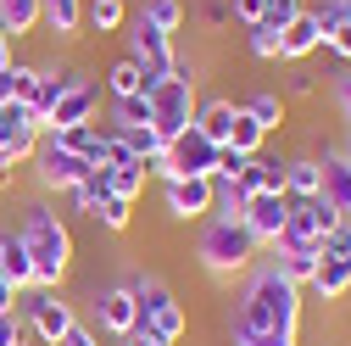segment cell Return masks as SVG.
Listing matches in <instances>:
<instances>
[{"mask_svg": "<svg viewBox=\"0 0 351 346\" xmlns=\"http://www.w3.org/2000/svg\"><path fill=\"white\" fill-rule=\"evenodd\" d=\"M324 162V185H318V196L340 212V218H351V162L346 157H318Z\"/></svg>", "mask_w": 351, "mask_h": 346, "instance_id": "obj_20", "label": "cell"}, {"mask_svg": "<svg viewBox=\"0 0 351 346\" xmlns=\"http://www.w3.org/2000/svg\"><path fill=\"white\" fill-rule=\"evenodd\" d=\"M17 240L28 246V257H34V285H45V290H56L62 279H67V268H73V229L56 218L51 207H23V229H17Z\"/></svg>", "mask_w": 351, "mask_h": 346, "instance_id": "obj_2", "label": "cell"}, {"mask_svg": "<svg viewBox=\"0 0 351 346\" xmlns=\"http://www.w3.org/2000/svg\"><path fill=\"white\" fill-rule=\"evenodd\" d=\"M295 12H306V6H301V0H268V12H262V23H268L274 34H285V23H290Z\"/></svg>", "mask_w": 351, "mask_h": 346, "instance_id": "obj_38", "label": "cell"}, {"mask_svg": "<svg viewBox=\"0 0 351 346\" xmlns=\"http://www.w3.org/2000/svg\"><path fill=\"white\" fill-rule=\"evenodd\" d=\"M234 101H223V95H217V101H206V106H195V128H201V135L212 140V146H229V128H234Z\"/></svg>", "mask_w": 351, "mask_h": 346, "instance_id": "obj_23", "label": "cell"}, {"mask_svg": "<svg viewBox=\"0 0 351 346\" xmlns=\"http://www.w3.org/2000/svg\"><path fill=\"white\" fill-rule=\"evenodd\" d=\"M229 12H234V23H262V12H268V0H229Z\"/></svg>", "mask_w": 351, "mask_h": 346, "instance_id": "obj_40", "label": "cell"}, {"mask_svg": "<svg viewBox=\"0 0 351 346\" xmlns=\"http://www.w3.org/2000/svg\"><path fill=\"white\" fill-rule=\"evenodd\" d=\"M145 123H151V101H145V95L112 101V123H106V128H117V135H123V128H145Z\"/></svg>", "mask_w": 351, "mask_h": 346, "instance_id": "obj_32", "label": "cell"}, {"mask_svg": "<svg viewBox=\"0 0 351 346\" xmlns=\"http://www.w3.org/2000/svg\"><path fill=\"white\" fill-rule=\"evenodd\" d=\"M301 330V285H290L274 263L268 268H256L234 301V341L245 335H285L295 341Z\"/></svg>", "mask_w": 351, "mask_h": 346, "instance_id": "obj_1", "label": "cell"}, {"mask_svg": "<svg viewBox=\"0 0 351 346\" xmlns=\"http://www.w3.org/2000/svg\"><path fill=\"white\" fill-rule=\"evenodd\" d=\"M67 196H73V207H78V212H95V207L112 196V179H106V168H90V173H84V179H78Z\"/></svg>", "mask_w": 351, "mask_h": 346, "instance_id": "obj_29", "label": "cell"}, {"mask_svg": "<svg viewBox=\"0 0 351 346\" xmlns=\"http://www.w3.org/2000/svg\"><path fill=\"white\" fill-rule=\"evenodd\" d=\"M106 95H112V101H123V95H145V67H140L134 56L112 62V67H106Z\"/></svg>", "mask_w": 351, "mask_h": 346, "instance_id": "obj_27", "label": "cell"}, {"mask_svg": "<svg viewBox=\"0 0 351 346\" xmlns=\"http://www.w3.org/2000/svg\"><path fill=\"white\" fill-rule=\"evenodd\" d=\"M62 346H101V335H95V330H84V324H73Z\"/></svg>", "mask_w": 351, "mask_h": 346, "instance_id": "obj_42", "label": "cell"}, {"mask_svg": "<svg viewBox=\"0 0 351 346\" xmlns=\"http://www.w3.org/2000/svg\"><path fill=\"white\" fill-rule=\"evenodd\" d=\"M240 224H245L262 246H274V240L285 235V224H290V196H285V190H262V196H251L245 212H240Z\"/></svg>", "mask_w": 351, "mask_h": 346, "instance_id": "obj_12", "label": "cell"}, {"mask_svg": "<svg viewBox=\"0 0 351 346\" xmlns=\"http://www.w3.org/2000/svg\"><path fill=\"white\" fill-rule=\"evenodd\" d=\"M240 190H245V201L251 196H262V190H285V162H274V157H245V168H240V179H234Z\"/></svg>", "mask_w": 351, "mask_h": 346, "instance_id": "obj_21", "label": "cell"}, {"mask_svg": "<svg viewBox=\"0 0 351 346\" xmlns=\"http://www.w3.org/2000/svg\"><path fill=\"white\" fill-rule=\"evenodd\" d=\"M95 106H101V90H95V84L90 78H84V84H73V90L51 106V135H62V128H78V123H95Z\"/></svg>", "mask_w": 351, "mask_h": 346, "instance_id": "obj_17", "label": "cell"}, {"mask_svg": "<svg viewBox=\"0 0 351 346\" xmlns=\"http://www.w3.org/2000/svg\"><path fill=\"white\" fill-rule=\"evenodd\" d=\"M106 179H112V196H123V201H140V196H145V185H151V162H140V157L112 162V168H106Z\"/></svg>", "mask_w": 351, "mask_h": 346, "instance_id": "obj_22", "label": "cell"}, {"mask_svg": "<svg viewBox=\"0 0 351 346\" xmlns=\"http://www.w3.org/2000/svg\"><path fill=\"white\" fill-rule=\"evenodd\" d=\"M195 257H201V268H206V274L234 279V274H245L256 257H262V240H256L240 218H223V212H212L206 229H201V240H195Z\"/></svg>", "mask_w": 351, "mask_h": 346, "instance_id": "obj_3", "label": "cell"}, {"mask_svg": "<svg viewBox=\"0 0 351 346\" xmlns=\"http://www.w3.org/2000/svg\"><path fill=\"white\" fill-rule=\"evenodd\" d=\"M0 274L17 285V296L34 290V257H28V246H23L17 235H6V251H0Z\"/></svg>", "mask_w": 351, "mask_h": 346, "instance_id": "obj_26", "label": "cell"}, {"mask_svg": "<svg viewBox=\"0 0 351 346\" xmlns=\"http://www.w3.org/2000/svg\"><path fill=\"white\" fill-rule=\"evenodd\" d=\"M162 201L173 218H184V224H201L217 212V185L212 179H162Z\"/></svg>", "mask_w": 351, "mask_h": 346, "instance_id": "obj_11", "label": "cell"}, {"mask_svg": "<svg viewBox=\"0 0 351 346\" xmlns=\"http://www.w3.org/2000/svg\"><path fill=\"white\" fill-rule=\"evenodd\" d=\"M346 17H351V0H346Z\"/></svg>", "mask_w": 351, "mask_h": 346, "instance_id": "obj_50", "label": "cell"}, {"mask_svg": "<svg viewBox=\"0 0 351 346\" xmlns=\"http://www.w3.org/2000/svg\"><path fill=\"white\" fill-rule=\"evenodd\" d=\"M17 313H23V324H28L39 341H45V346H62V341H67V330L78 324L73 301H67V296H56V290H45V285L23 290V296H17Z\"/></svg>", "mask_w": 351, "mask_h": 346, "instance_id": "obj_6", "label": "cell"}, {"mask_svg": "<svg viewBox=\"0 0 351 346\" xmlns=\"http://www.w3.org/2000/svg\"><path fill=\"white\" fill-rule=\"evenodd\" d=\"M234 12H229V0H206V23H229Z\"/></svg>", "mask_w": 351, "mask_h": 346, "instance_id": "obj_44", "label": "cell"}, {"mask_svg": "<svg viewBox=\"0 0 351 346\" xmlns=\"http://www.w3.org/2000/svg\"><path fill=\"white\" fill-rule=\"evenodd\" d=\"M318 45H324V28H318L313 6H306V12H295V17L285 23V34H279V62H306Z\"/></svg>", "mask_w": 351, "mask_h": 346, "instance_id": "obj_18", "label": "cell"}, {"mask_svg": "<svg viewBox=\"0 0 351 346\" xmlns=\"http://www.w3.org/2000/svg\"><path fill=\"white\" fill-rule=\"evenodd\" d=\"M112 135H117V128H112ZM117 140H123L128 151H134L140 162H151V157L162 151V140H156V128H151V123H145V128H123V135H117Z\"/></svg>", "mask_w": 351, "mask_h": 346, "instance_id": "obj_37", "label": "cell"}, {"mask_svg": "<svg viewBox=\"0 0 351 346\" xmlns=\"http://www.w3.org/2000/svg\"><path fill=\"white\" fill-rule=\"evenodd\" d=\"M128 290H134V301H140V324L162 341V346H179L184 341V308H179V296H173V285L162 279V274H128L123 279Z\"/></svg>", "mask_w": 351, "mask_h": 346, "instance_id": "obj_5", "label": "cell"}, {"mask_svg": "<svg viewBox=\"0 0 351 346\" xmlns=\"http://www.w3.org/2000/svg\"><path fill=\"white\" fill-rule=\"evenodd\" d=\"M274 251H279V274L290 279V285H313V274H318V240H301V235H279L274 240Z\"/></svg>", "mask_w": 351, "mask_h": 346, "instance_id": "obj_15", "label": "cell"}, {"mask_svg": "<svg viewBox=\"0 0 351 346\" xmlns=\"http://www.w3.org/2000/svg\"><path fill=\"white\" fill-rule=\"evenodd\" d=\"M39 135H45V128L28 117L23 101H6V106H0V162H6V168L28 162V157L39 151Z\"/></svg>", "mask_w": 351, "mask_h": 346, "instance_id": "obj_10", "label": "cell"}, {"mask_svg": "<svg viewBox=\"0 0 351 346\" xmlns=\"http://www.w3.org/2000/svg\"><path fill=\"white\" fill-rule=\"evenodd\" d=\"M318 185H324V162L318 157H290L285 162V196H318Z\"/></svg>", "mask_w": 351, "mask_h": 346, "instance_id": "obj_25", "label": "cell"}, {"mask_svg": "<svg viewBox=\"0 0 351 346\" xmlns=\"http://www.w3.org/2000/svg\"><path fill=\"white\" fill-rule=\"evenodd\" d=\"M6 67H12V34L0 28V73H6Z\"/></svg>", "mask_w": 351, "mask_h": 346, "instance_id": "obj_45", "label": "cell"}, {"mask_svg": "<svg viewBox=\"0 0 351 346\" xmlns=\"http://www.w3.org/2000/svg\"><path fill=\"white\" fill-rule=\"evenodd\" d=\"M6 101H12V67L0 73V106H6Z\"/></svg>", "mask_w": 351, "mask_h": 346, "instance_id": "obj_47", "label": "cell"}, {"mask_svg": "<svg viewBox=\"0 0 351 346\" xmlns=\"http://www.w3.org/2000/svg\"><path fill=\"white\" fill-rule=\"evenodd\" d=\"M145 23H156L162 34H179L184 28V0H145Z\"/></svg>", "mask_w": 351, "mask_h": 346, "instance_id": "obj_35", "label": "cell"}, {"mask_svg": "<svg viewBox=\"0 0 351 346\" xmlns=\"http://www.w3.org/2000/svg\"><path fill=\"white\" fill-rule=\"evenodd\" d=\"M340 106L351 112V73H340Z\"/></svg>", "mask_w": 351, "mask_h": 346, "instance_id": "obj_46", "label": "cell"}, {"mask_svg": "<svg viewBox=\"0 0 351 346\" xmlns=\"http://www.w3.org/2000/svg\"><path fill=\"white\" fill-rule=\"evenodd\" d=\"M245 112H251L262 128H268V135H279V128H285V101H279L274 90H256V95L245 101Z\"/></svg>", "mask_w": 351, "mask_h": 346, "instance_id": "obj_33", "label": "cell"}, {"mask_svg": "<svg viewBox=\"0 0 351 346\" xmlns=\"http://www.w3.org/2000/svg\"><path fill=\"white\" fill-rule=\"evenodd\" d=\"M262 140H268V128H262L245 106L234 112V128H229V151H240V157H256L262 151Z\"/></svg>", "mask_w": 351, "mask_h": 346, "instance_id": "obj_30", "label": "cell"}, {"mask_svg": "<svg viewBox=\"0 0 351 346\" xmlns=\"http://www.w3.org/2000/svg\"><path fill=\"white\" fill-rule=\"evenodd\" d=\"M145 101H151V128H156V140L167 146V140H179L184 128L195 123V73L184 67V62H173V73L167 78H156L151 90H145Z\"/></svg>", "mask_w": 351, "mask_h": 346, "instance_id": "obj_4", "label": "cell"}, {"mask_svg": "<svg viewBox=\"0 0 351 346\" xmlns=\"http://www.w3.org/2000/svg\"><path fill=\"white\" fill-rule=\"evenodd\" d=\"M12 308H17V285L0 274V313H12Z\"/></svg>", "mask_w": 351, "mask_h": 346, "instance_id": "obj_43", "label": "cell"}, {"mask_svg": "<svg viewBox=\"0 0 351 346\" xmlns=\"http://www.w3.org/2000/svg\"><path fill=\"white\" fill-rule=\"evenodd\" d=\"M123 28H128V45H134L128 56L145 67V90H151V84H156V78H167V73H173V62H179V56H173V34H162V28H156V23H145V17L123 23Z\"/></svg>", "mask_w": 351, "mask_h": 346, "instance_id": "obj_9", "label": "cell"}, {"mask_svg": "<svg viewBox=\"0 0 351 346\" xmlns=\"http://www.w3.org/2000/svg\"><path fill=\"white\" fill-rule=\"evenodd\" d=\"M346 162H351V146H346Z\"/></svg>", "mask_w": 351, "mask_h": 346, "instance_id": "obj_51", "label": "cell"}, {"mask_svg": "<svg viewBox=\"0 0 351 346\" xmlns=\"http://www.w3.org/2000/svg\"><path fill=\"white\" fill-rule=\"evenodd\" d=\"M84 23H90L95 34H117L128 23V6L123 0H84Z\"/></svg>", "mask_w": 351, "mask_h": 346, "instance_id": "obj_31", "label": "cell"}, {"mask_svg": "<svg viewBox=\"0 0 351 346\" xmlns=\"http://www.w3.org/2000/svg\"><path fill=\"white\" fill-rule=\"evenodd\" d=\"M28 162H34V173H39V185H45V190H62V196L95 168V162H84L78 151H67L56 135H39V151H34Z\"/></svg>", "mask_w": 351, "mask_h": 346, "instance_id": "obj_8", "label": "cell"}, {"mask_svg": "<svg viewBox=\"0 0 351 346\" xmlns=\"http://www.w3.org/2000/svg\"><path fill=\"white\" fill-rule=\"evenodd\" d=\"M0 251H6V235H0Z\"/></svg>", "mask_w": 351, "mask_h": 346, "instance_id": "obj_49", "label": "cell"}, {"mask_svg": "<svg viewBox=\"0 0 351 346\" xmlns=\"http://www.w3.org/2000/svg\"><path fill=\"white\" fill-rule=\"evenodd\" d=\"M45 135H51V128H45ZM67 151H78L84 162H106V151H112V128L106 123H78V128H62V135H56Z\"/></svg>", "mask_w": 351, "mask_h": 346, "instance_id": "obj_19", "label": "cell"}, {"mask_svg": "<svg viewBox=\"0 0 351 346\" xmlns=\"http://www.w3.org/2000/svg\"><path fill=\"white\" fill-rule=\"evenodd\" d=\"M39 23H45L56 39H73L84 28V0H39Z\"/></svg>", "mask_w": 351, "mask_h": 346, "instance_id": "obj_24", "label": "cell"}, {"mask_svg": "<svg viewBox=\"0 0 351 346\" xmlns=\"http://www.w3.org/2000/svg\"><path fill=\"white\" fill-rule=\"evenodd\" d=\"M0 28H6L12 39L34 34L39 28V0H0Z\"/></svg>", "mask_w": 351, "mask_h": 346, "instance_id": "obj_28", "label": "cell"}, {"mask_svg": "<svg viewBox=\"0 0 351 346\" xmlns=\"http://www.w3.org/2000/svg\"><path fill=\"white\" fill-rule=\"evenodd\" d=\"M73 84H84V73L67 67V62H62V67H39V90H34V101H28V117L45 128V123H51V106L73 90Z\"/></svg>", "mask_w": 351, "mask_h": 346, "instance_id": "obj_16", "label": "cell"}, {"mask_svg": "<svg viewBox=\"0 0 351 346\" xmlns=\"http://www.w3.org/2000/svg\"><path fill=\"white\" fill-rule=\"evenodd\" d=\"M245 45H251L256 62H279V34H274L268 23H251V28H245Z\"/></svg>", "mask_w": 351, "mask_h": 346, "instance_id": "obj_36", "label": "cell"}, {"mask_svg": "<svg viewBox=\"0 0 351 346\" xmlns=\"http://www.w3.org/2000/svg\"><path fill=\"white\" fill-rule=\"evenodd\" d=\"M306 290H318V301H340L351 290V218L318 240V274Z\"/></svg>", "mask_w": 351, "mask_h": 346, "instance_id": "obj_7", "label": "cell"}, {"mask_svg": "<svg viewBox=\"0 0 351 346\" xmlns=\"http://www.w3.org/2000/svg\"><path fill=\"white\" fill-rule=\"evenodd\" d=\"M90 218L101 224V229H112V235H123L128 224H134V201H123V196H106L95 212H90Z\"/></svg>", "mask_w": 351, "mask_h": 346, "instance_id": "obj_34", "label": "cell"}, {"mask_svg": "<svg viewBox=\"0 0 351 346\" xmlns=\"http://www.w3.org/2000/svg\"><path fill=\"white\" fill-rule=\"evenodd\" d=\"M324 51H335V56H346V62H351V17H340V23L324 34Z\"/></svg>", "mask_w": 351, "mask_h": 346, "instance_id": "obj_39", "label": "cell"}, {"mask_svg": "<svg viewBox=\"0 0 351 346\" xmlns=\"http://www.w3.org/2000/svg\"><path fill=\"white\" fill-rule=\"evenodd\" d=\"M6 173H12V168H6V162H0V185H6Z\"/></svg>", "mask_w": 351, "mask_h": 346, "instance_id": "obj_48", "label": "cell"}, {"mask_svg": "<svg viewBox=\"0 0 351 346\" xmlns=\"http://www.w3.org/2000/svg\"><path fill=\"white\" fill-rule=\"evenodd\" d=\"M0 346H23V313H0Z\"/></svg>", "mask_w": 351, "mask_h": 346, "instance_id": "obj_41", "label": "cell"}, {"mask_svg": "<svg viewBox=\"0 0 351 346\" xmlns=\"http://www.w3.org/2000/svg\"><path fill=\"white\" fill-rule=\"evenodd\" d=\"M95 324H101L112 341H123L128 330L140 324V301H134V290H128V285L101 290V296H95Z\"/></svg>", "mask_w": 351, "mask_h": 346, "instance_id": "obj_14", "label": "cell"}, {"mask_svg": "<svg viewBox=\"0 0 351 346\" xmlns=\"http://www.w3.org/2000/svg\"><path fill=\"white\" fill-rule=\"evenodd\" d=\"M346 218L324 201V196H290V224H285V235H301V240H324V235H335Z\"/></svg>", "mask_w": 351, "mask_h": 346, "instance_id": "obj_13", "label": "cell"}]
</instances>
